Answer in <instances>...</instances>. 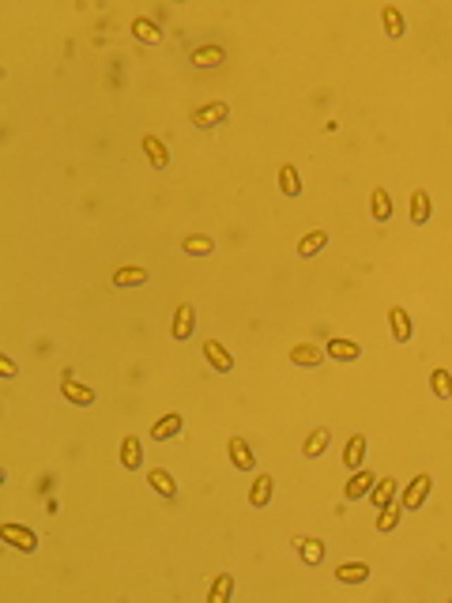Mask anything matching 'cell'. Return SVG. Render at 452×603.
<instances>
[{
  "mask_svg": "<svg viewBox=\"0 0 452 603\" xmlns=\"http://www.w3.org/2000/svg\"><path fill=\"white\" fill-rule=\"evenodd\" d=\"M324 355L332 362H358L362 358V347L355 343V339H328Z\"/></svg>",
  "mask_w": 452,
  "mask_h": 603,
  "instance_id": "1",
  "label": "cell"
},
{
  "mask_svg": "<svg viewBox=\"0 0 452 603\" xmlns=\"http://www.w3.org/2000/svg\"><path fill=\"white\" fill-rule=\"evenodd\" d=\"M373 482H377V479H373V471L358 468L355 475L347 479V487H343V498H347V501H358L362 494H369V490H373Z\"/></svg>",
  "mask_w": 452,
  "mask_h": 603,
  "instance_id": "2",
  "label": "cell"
},
{
  "mask_svg": "<svg viewBox=\"0 0 452 603\" xmlns=\"http://www.w3.org/2000/svg\"><path fill=\"white\" fill-rule=\"evenodd\" d=\"M429 487H434V482H429V475H415L411 487L403 490V509H418V506H422V501L429 498Z\"/></svg>",
  "mask_w": 452,
  "mask_h": 603,
  "instance_id": "3",
  "label": "cell"
},
{
  "mask_svg": "<svg viewBox=\"0 0 452 603\" xmlns=\"http://www.w3.org/2000/svg\"><path fill=\"white\" fill-rule=\"evenodd\" d=\"M226 102H212V106H200V109H193V125L196 128H212V125H219V121H226Z\"/></svg>",
  "mask_w": 452,
  "mask_h": 603,
  "instance_id": "4",
  "label": "cell"
},
{
  "mask_svg": "<svg viewBox=\"0 0 452 603\" xmlns=\"http://www.w3.org/2000/svg\"><path fill=\"white\" fill-rule=\"evenodd\" d=\"M0 535H4L12 547H19V551H35V547H38V535L30 532V528H19V524H4Z\"/></svg>",
  "mask_w": 452,
  "mask_h": 603,
  "instance_id": "5",
  "label": "cell"
},
{
  "mask_svg": "<svg viewBox=\"0 0 452 603\" xmlns=\"http://www.w3.org/2000/svg\"><path fill=\"white\" fill-rule=\"evenodd\" d=\"M61 392H64V400L80 403V408H91V403H94V392L87 389V385H80V381H72L68 374L61 377Z\"/></svg>",
  "mask_w": 452,
  "mask_h": 603,
  "instance_id": "6",
  "label": "cell"
},
{
  "mask_svg": "<svg viewBox=\"0 0 452 603\" xmlns=\"http://www.w3.org/2000/svg\"><path fill=\"white\" fill-rule=\"evenodd\" d=\"M226 449H230V464H234L238 471H252V468H257V456H252V449L241 441V437H230Z\"/></svg>",
  "mask_w": 452,
  "mask_h": 603,
  "instance_id": "7",
  "label": "cell"
},
{
  "mask_svg": "<svg viewBox=\"0 0 452 603\" xmlns=\"http://www.w3.org/2000/svg\"><path fill=\"white\" fill-rule=\"evenodd\" d=\"M204 355H207V362H212L219 374H230V370H234V358H230V351L219 343V339H207V343H204Z\"/></svg>",
  "mask_w": 452,
  "mask_h": 603,
  "instance_id": "8",
  "label": "cell"
},
{
  "mask_svg": "<svg viewBox=\"0 0 452 603\" xmlns=\"http://www.w3.org/2000/svg\"><path fill=\"white\" fill-rule=\"evenodd\" d=\"M193 324H196V313H193V305L189 302H181L178 305V313H173V339H189L193 336Z\"/></svg>",
  "mask_w": 452,
  "mask_h": 603,
  "instance_id": "9",
  "label": "cell"
},
{
  "mask_svg": "<svg viewBox=\"0 0 452 603\" xmlns=\"http://www.w3.org/2000/svg\"><path fill=\"white\" fill-rule=\"evenodd\" d=\"M173 434H181V415L178 411L162 415V419L151 426V441H166V437H173Z\"/></svg>",
  "mask_w": 452,
  "mask_h": 603,
  "instance_id": "10",
  "label": "cell"
},
{
  "mask_svg": "<svg viewBox=\"0 0 452 603\" xmlns=\"http://www.w3.org/2000/svg\"><path fill=\"white\" fill-rule=\"evenodd\" d=\"M121 464H125L128 471H136L140 464H143V445H140V437H125V441H121Z\"/></svg>",
  "mask_w": 452,
  "mask_h": 603,
  "instance_id": "11",
  "label": "cell"
},
{
  "mask_svg": "<svg viewBox=\"0 0 452 603\" xmlns=\"http://www.w3.org/2000/svg\"><path fill=\"white\" fill-rule=\"evenodd\" d=\"M143 155L151 159V166H155V170H166V162H170L166 144H162L159 136H143Z\"/></svg>",
  "mask_w": 452,
  "mask_h": 603,
  "instance_id": "12",
  "label": "cell"
},
{
  "mask_svg": "<svg viewBox=\"0 0 452 603\" xmlns=\"http://www.w3.org/2000/svg\"><path fill=\"white\" fill-rule=\"evenodd\" d=\"M268 501H271V475H257L252 479V490H249V506L264 509Z\"/></svg>",
  "mask_w": 452,
  "mask_h": 603,
  "instance_id": "13",
  "label": "cell"
},
{
  "mask_svg": "<svg viewBox=\"0 0 452 603\" xmlns=\"http://www.w3.org/2000/svg\"><path fill=\"white\" fill-rule=\"evenodd\" d=\"M389 324H392V336L400 339V343H407V339H411V317H407V310L392 305V310H389Z\"/></svg>",
  "mask_w": 452,
  "mask_h": 603,
  "instance_id": "14",
  "label": "cell"
},
{
  "mask_svg": "<svg viewBox=\"0 0 452 603\" xmlns=\"http://www.w3.org/2000/svg\"><path fill=\"white\" fill-rule=\"evenodd\" d=\"M362 460H366V437L355 434V437L347 441V449H343V464H347L350 471H358V468H362Z\"/></svg>",
  "mask_w": 452,
  "mask_h": 603,
  "instance_id": "15",
  "label": "cell"
},
{
  "mask_svg": "<svg viewBox=\"0 0 452 603\" xmlns=\"http://www.w3.org/2000/svg\"><path fill=\"white\" fill-rule=\"evenodd\" d=\"M147 482L159 490L162 498H178V482H173V475H170L166 468H151V479Z\"/></svg>",
  "mask_w": 452,
  "mask_h": 603,
  "instance_id": "16",
  "label": "cell"
},
{
  "mask_svg": "<svg viewBox=\"0 0 452 603\" xmlns=\"http://www.w3.org/2000/svg\"><path fill=\"white\" fill-rule=\"evenodd\" d=\"M291 362L294 366L313 370V366H321V351H317L313 343H298V347H291Z\"/></svg>",
  "mask_w": 452,
  "mask_h": 603,
  "instance_id": "17",
  "label": "cell"
},
{
  "mask_svg": "<svg viewBox=\"0 0 452 603\" xmlns=\"http://www.w3.org/2000/svg\"><path fill=\"white\" fill-rule=\"evenodd\" d=\"M369 207H373V219H377V223H389V219H392V196H389V189H373Z\"/></svg>",
  "mask_w": 452,
  "mask_h": 603,
  "instance_id": "18",
  "label": "cell"
},
{
  "mask_svg": "<svg viewBox=\"0 0 452 603\" xmlns=\"http://www.w3.org/2000/svg\"><path fill=\"white\" fill-rule=\"evenodd\" d=\"M328 441H332V430H328V426H321V430H313L310 437H305V449H302V453L310 456V460H317V456H321L324 449H328Z\"/></svg>",
  "mask_w": 452,
  "mask_h": 603,
  "instance_id": "19",
  "label": "cell"
},
{
  "mask_svg": "<svg viewBox=\"0 0 452 603\" xmlns=\"http://www.w3.org/2000/svg\"><path fill=\"white\" fill-rule=\"evenodd\" d=\"M336 577L343 580V585H362V580L369 577V566L366 562H343L336 569Z\"/></svg>",
  "mask_w": 452,
  "mask_h": 603,
  "instance_id": "20",
  "label": "cell"
},
{
  "mask_svg": "<svg viewBox=\"0 0 452 603\" xmlns=\"http://www.w3.org/2000/svg\"><path fill=\"white\" fill-rule=\"evenodd\" d=\"M369 498H373V506H377V509L392 506V498H396V479H377V482H373V490H369Z\"/></svg>",
  "mask_w": 452,
  "mask_h": 603,
  "instance_id": "21",
  "label": "cell"
},
{
  "mask_svg": "<svg viewBox=\"0 0 452 603\" xmlns=\"http://www.w3.org/2000/svg\"><path fill=\"white\" fill-rule=\"evenodd\" d=\"M429 215H434V212H429V196L422 189H415L411 193V223L422 226V223H429Z\"/></svg>",
  "mask_w": 452,
  "mask_h": 603,
  "instance_id": "22",
  "label": "cell"
},
{
  "mask_svg": "<svg viewBox=\"0 0 452 603\" xmlns=\"http://www.w3.org/2000/svg\"><path fill=\"white\" fill-rule=\"evenodd\" d=\"M114 283L117 287H143V283H147V272H143L140 264H128V268L114 272Z\"/></svg>",
  "mask_w": 452,
  "mask_h": 603,
  "instance_id": "23",
  "label": "cell"
},
{
  "mask_svg": "<svg viewBox=\"0 0 452 603\" xmlns=\"http://www.w3.org/2000/svg\"><path fill=\"white\" fill-rule=\"evenodd\" d=\"M298 551H302V562L305 566H321L324 562V543L321 540H294Z\"/></svg>",
  "mask_w": 452,
  "mask_h": 603,
  "instance_id": "24",
  "label": "cell"
},
{
  "mask_svg": "<svg viewBox=\"0 0 452 603\" xmlns=\"http://www.w3.org/2000/svg\"><path fill=\"white\" fill-rule=\"evenodd\" d=\"M324 245H328V234H324V230H310V234L298 241V257H313V253H321Z\"/></svg>",
  "mask_w": 452,
  "mask_h": 603,
  "instance_id": "25",
  "label": "cell"
},
{
  "mask_svg": "<svg viewBox=\"0 0 452 603\" xmlns=\"http://www.w3.org/2000/svg\"><path fill=\"white\" fill-rule=\"evenodd\" d=\"M132 35H136L140 42H151V46H155V42L162 38V30H159L155 23H151L147 16H136V19H132Z\"/></svg>",
  "mask_w": 452,
  "mask_h": 603,
  "instance_id": "26",
  "label": "cell"
},
{
  "mask_svg": "<svg viewBox=\"0 0 452 603\" xmlns=\"http://www.w3.org/2000/svg\"><path fill=\"white\" fill-rule=\"evenodd\" d=\"M230 592H234V577H230V573H219L215 585H212V592H207V603H226Z\"/></svg>",
  "mask_w": 452,
  "mask_h": 603,
  "instance_id": "27",
  "label": "cell"
},
{
  "mask_svg": "<svg viewBox=\"0 0 452 603\" xmlns=\"http://www.w3.org/2000/svg\"><path fill=\"white\" fill-rule=\"evenodd\" d=\"M181 249H185L189 257H207V253L215 249V241H212V238H204V234H189V238L181 241Z\"/></svg>",
  "mask_w": 452,
  "mask_h": 603,
  "instance_id": "28",
  "label": "cell"
},
{
  "mask_svg": "<svg viewBox=\"0 0 452 603\" xmlns=\"http://www.w3.org/2000/svg\"><path fill=\"white\" fill-rule=\"evenodd\" d=\"M193 64L196 68H215V64H223V49L219 46H200L193 53Z\"/></svg>",
  "mask_w": 452,
  "mask_h": 603,
  "instance_id": "29",
  "label": "cell"
},
{
  "mask_svg": "<svg viewBox=\"0 0 452 603\" xmlns=\"http://www.w3.org/2000/svg\"><path fill=\"white\" fill-rule=\"evenodd\" d=\"M429 389H434V396H441V400H448L452 396V374L448 370H434V374H429Z\"/></svg>",
  "mask_w": 452,
  "mask_h": 603,
  "instance_id": "30",
  "label": "cell"
},
{
  "mask_svg": "<svg viewBox=\"0 0 452 603\" xmlns=\"http://www.w3.org/2000/svg\"><path fill=\"white\" fill-rule=\"evenodd\" d=\"M381 23H384V30H389L392 38H400V35H403V16H400V8L384 4V8H381Z\"/></svg>",
  "mask_w": 452,
  "mask_h": 603,
  "instance_id": "31",
  "label": "cell"
},
{
  "mask_svg": "<svg viewBox=\"0 0 452 603\" xmlns=\"http://www.w3.org/2000/svg\"><path fill=\"white\" fill-rule=\"evenodd\" d=\"M279 189H283V196H298V193H302V181H298V170L294 166H283L279 170Z\"/></svg>",
  "mask_w": 452,
  "mask_h": 603,
  "instance_id": "32",
  "label": "cell"
},
{
  "mask_svg": "<svg viewBox=\"0 0 452 603\" xmlns=\"http://www.w3.org/2000/svg\"><path fill=\"white\" fill-rule=\"evenodd\" d=\"M396 524H400V513H396L392 506H384V509H381V517H377V532H392Z\"/></svg>",
  "mask_w": 452,
  "mask_h": 603,
  "instance_id": "33",
  "label": "cell"
},
{
  "mask_svg": "<svg viewBox=\"0 0 452 603\" xmlns=\"http://www.w3.org/2000/svg\"><path fill=\"white\" fill-rule=\"evenodd\" d=\"M0 370H4V377H16V362L12 358H0Z\"/></svg>",
  "mask_w": 452,
  "mask_h": 603,
  "instance_id": "34",
  "label": "cell"
}]
</instances>
